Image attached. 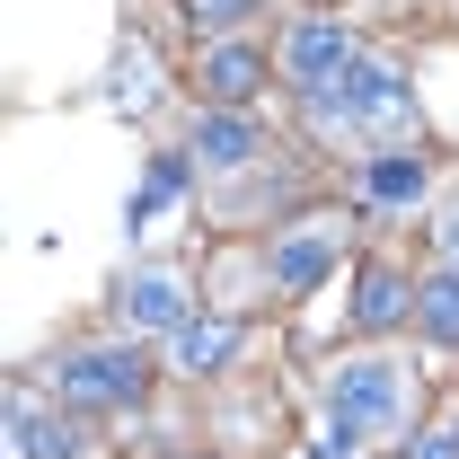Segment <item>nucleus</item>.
I'll return each mask as SVG.
<instances>
[{
  "label": "nucleus",
  "instance_id": "7",
  "mask_svg": "<svg viewBox=\"0 0 459 459\" xmlns=\"http://www.w3.org/2000/svg\"><path fill=\"white\" fill-rule=\"evenodd\" d=\"M124 300H133V318H142V327H186V291H177V274H133V291H124Z\"/></svg>",
  "mask_w": 459,
  "mask_h": 459
},
{
  "label": "nucleus",
  "instance_id": "2",
  "mask_svg": "<svg viewBox=\"0 0 459 459\" xmlns=\"http://www.w3.org/2000/svg\"><path fill=\"white\" fill-rule=\"evenodd\" d=\"M283 62H291V80H300V89H318V98H327V89H344V71H353V36L327 27V18H300V27H291V45H283Z\"/></svg>",
  "mask_w": 459,
  "mask_h": 459
},
{
  "label": "nucleus",
  "instance_id": "3",
  "mask_svg": "<svg viewBox=\"0 0 459 459\" xmlns=\"http://www.w3.org/2000/svg\"><path fill=\"white\" fill-rule=\"evenodd\" d=\"M398 406H406V389H398V371H389V362H344L327 415H353V424H398Z\"/></svg>",
  "mask_w": 459,
  "mask_h": 459
},
{
  "label": "nucleus",
  "instance_id": "8",
  "mask_svg": "<svg viewBox=\"0 0 459 459\" xmlns=\"http://www.w3.org/2000/svg\"><path fill=\"white\" fill-rule=\"evenodd\" d=\"M177 362H186V371H212V362H230V344H238V327H221V318H186V327H177Z\"/></svg>",
  "mask_w": 459,
  "mask_h": 459
},
{
  "label": "nucleus",
  "instance_id": "15",
  "mask_svg": "<svg viewBox=\"0 0 459 459\" xmlns=\"http://www.w3.org/2000/svg\"><path fill=\"white\" fill-rule=\"evenodd\" d=\"M415 459H459V433H424V451Z\"/></svg>",
  "mask_w": 459,
  "mask_h": 459
},
{
  "label": "nucleus",
  "instance_id": "1",
  "mask_svg": "<svg viewBox=\"0 0 459 459\" xmlns=\"http://www.w3.org/2000/svg\"><path fill=\"white\" fill-rule=\"evenodd\" d=\"M62 389H71L80 406H124V398H142V353H133V344H98V353H71Z\"/></svg>",
  "mask_w": 459,
  "mask_h": 459
},
{
  "label": "nucleus",
  "instance_id": "12",
  "mask_svg": "<svg viewBox=\"0 0 459 459\" xmlns=\"http://www.w3.org/2000/svg\"><path fill=\"white\" fill-rule=\"evenodd\" d=\"M371 195H380V204H415V195H424V169H415L406 151H389V160H371Z\"/></svg>",
  "mask_w": 459,
  "mask_h": 459
},
{
  "label": "nucleus",
  "instance_id": "9",
  "mask_svg": "<svg viewBox=\"0 0 459 459\" xmlns=\"http://www.w3.org/2000/svg\"><path fill=\"white\" fill-rule=\"evenodd\" d=\"M327 256H336V230H309V238H283V247H274V283H318V265H327Z\"/></svg>",
  "mask_w": 459,
  "mask_h": 459
},
{
  "label": "nucleus",
  "instance_id": "4",
  "mask_svg": "<svg viewBox=\"0 0 459 459\" xmlns=\"http://www.w3.org/2000/svg\"><path fill=\"white\" fill-rule=\"evenodd\" d=\"M9 433H18V459H80L89 442H80V424L71 415H45V406H9Z\"/></svg>",
  "mask_w": 459,
  "mask_h": 459
},
{
  "label": "nucleus",
  "instance_id": "6",
  "mask_svg": "<svg viewBox=\"0 0 459 459\" xmlns=\"http://www.w3.org/2000/svg\"><path fill=\"white\" fill-rule=\"evenodd\" d=\"M195 160H221V169L256 160V124H247V115H204V124H195Z\"/></svg>",
  "mask_w": 459,
  "mask_h": 459
},
{
  "label": "nucleus",
  "instance_id": "10",
  "mask_svg": "<svg viewBox=\"0 0 459 459\" xmlns=\"http://www.w3.org/2000/svg\"><path fill=\"white\" fill-rule=\"evenodd\" d=\"M406 309H415V300H406V283L389 274V265H371V274H362V300H353V318H362V327H398Z\"/></svg>",
  "mask_w": 459,
  "mask_h": 459
},
{
  "label": "nucleus",
  "instance_id": "16",
  "mask_svg": "<svg viewBox=\"0 0 459 459\" xmlns=\"http://www.w3.org/2000/svg\"><path fill=\"white\" fill-rule=\"evenodd\" d=\"M451 256H459V221H451Z\"/></svg>",
  "mask_w": 459,
  "mask_h": 459
},
{
  "label": "nucleus",
  "instance_id": "5",
  "mask_svg": "<svg viewBox=\"0 0 459 459\" xmlns=\"http://www.w3.org/2000/svg\"><path fill=\"white\" fill-rule=\"evenodd\" d=\"M336 115H371V124H398V115H406V89L389 80V71H380V62H362V71H344Z\"/></svg>",
  "mask_w": 459,
  "mask_h": 459
},
{
  "label": "nucleus",
  "instance_id": "11",
  "mask_svg": "<svg viewBox=\"0 0 459 459\" xmlns=\"http://www.w3.org/2000/svg\"><path fill=\"white\" fill-rule=\"evenodd\" d=\"M204 80H212V98H230V107H238V98H247V89L265 80V62L247 54V45H221V54L204 62Z\"/></svg>",
  "mask_w": 459,
  "mask_h": 459
},
{
  "label": "nucleus",
  "instance_id": "13",
  "mask_svg": "<svg viewBox=\"0 0 459 459\" xmlns=\"http://www.w3.org/2000/svg\"><path fill=\"white\" fill-rule=\"evenodd\" d=\"M415 318L433 327L442 344H459V274H442V283H424V300H415Z\"/></svg>",
  "mask_w": 459,
  "mask_h": 459
},
{
  "label": "nucleus",
  "instance_id": "14",
  "mask_svg": "<svg viewBox=\"0 0 459 459\" xmlns=\"http://www.w3.org/2000/svg\"><path fill=\"white\" fill-rule=\"evenodd\" d=\"M177 186H186V160H160V169H151V195H142V204H169Z\"/></svg>",
  "mask_w": 459,
  "mask_h": 459
}]
</instances>
